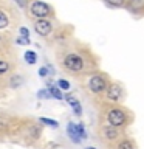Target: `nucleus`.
I'll list each match as a JSON object with an SVG mask.
<instances>
[{
  "label": "nucleus",
  "instance_id": "2",
  "mask_svg": "<svg viewBox=\"0 0 144 149\" xmlns=\"http://www.w3.org/2000/svg\"><path fill=\"white\" fill-rule=\"evenodd\" d=\"M109 123L113 126V127H119V126H123L125 123V115H124V112L123 110H119V109H111L109 112Z\"/></svg>",
  "mask_w": 144,
  "mask_h": 149
},
{
  "label": "nucleus",
  "instance_id": "18",
  "mask_svg": "<svg viewBox=\"0 0 144 149\" xmlns=\"http://www.w3.org/2000/svg\"><path fill=\"white\" fill-rule=\"evenodd\" d=\"M118 149H133V146H132V143H129V141H123V143H119Z\"/></svg>",
  "mask_w": 144,
  "mask_h": 149
},
{
  "label": "nucleus",
  "instance_id": "22",
  "mask_svg": "<svg viewBox=\"0 0 144 149\" xmlns=\"http://www.w3.org/2000/svg\"><path fill=\"white\" fill-rule=\"evenodd\" d=\"M16 2L20 5V6H25V5H26V0H16Z\"/></svg>",
  "mask_w": 144,
  "mask_h": 149
},
{
  "label": "nucleus",
  "instance_id": "7",
  "mask_svg": "<svg viewBox=\"0 0 144 149\" xmlns=\"http://www.w3.org/2000/svg\"><path fill=\"white\" fill-rule=\"evenodd\" d=\"M107 96H109L110 101H118L121 98V87L118 86H111L109 88V92H107Z\"/></svg>",
  "mask_w": 144,
  "mask_h": 149
},
{
  "label": "nucleus",
  "instance_id": "9",
  "mask_svg": "<svg viewBox=\"0 0 144 149\" xmlns=\"http://www.w3.org/2000/svg\"><path fill=\"white\" fill-rule=\"evenodd\" d=\"M48 90L51 92V96H54V98H57V100H64V96H62V93H60V90H59V87H50Z\"/></svg>",
  "mask_w": 144,
  "mask_h": 149
},
{
  "label": "nucleus",
  "instance_id": "10",
  "mask_svg": "<svg viewBox=\"0 0 144 149\" xmlns=\"http://www.w3.org/2000/svg\"><path fill=\"white\" fill-rule=\"evenodd\" d=\"M36 53H34V51H26V53H25V61H26V62L28 64H34L36 62Z\"/></svg>",
  "mask_w": 144,
  "mask_h": 149
},
{
  "label": "nucleus",
  "instance_id": "19",
  "mask_svg": "<svg viewBox=\"0 0 144 149\" xmlns=\"http://www.w3.org/2000/svg\"><path fill=\"white\" fill-rule=\"evenodd\" d=\"M110 5H115V6H123L124 5V0H107Z\"/></svg>",
  "mask_w": 144,
  "mask_h": 149
},
{
  "label": "nucleus",
  "instance_id": "4",
  "mask_svg": "<svg viewBox=\"0 0 144 149\" xmlns=\"http://www.w3.org/2000/svg\"><path fill=\"white\" fill-rule=\"evenodd\" d=\"M88 87H90L91 92L99 93V92H102V90L105 88V79L102 78V76H99V74H96V76H93V78L90 79Z\"/></svg>",
  "mask_w": 144,
  "mask_h": 149
},
{
  "label": "nucleus",
  "instance_id": "11",
  "mask_svg": "<svg viewBox=\"0 0 144 149\" xmlns=\"http://www.w3.org/2000/svg\"><path fill=\"white\" fill-rule=\"evenodd\" d=\"M40 123H45L46 126H50V127H57L59 123L56 120H50V118H40Z\"/></svg>",
  "mask_w": 144,
  "mask_h": 149
},
{
  "label": "nucleus",
  "instance_id": "16",
  "mask_svg": "<svg viewBox=\"0 0 144 149\" xmlns=\"http://www.w3.org/2000/svg\"><path fill=\"white\" fill-rule=\"evenodd\" d=\"M16 42H17V44L19 45H28V44H30V39H28V37H17V39H16Z\"/></svg>",
  "mask_w": 144,
  "mask_h": 149
},
{
  "label": "nucleus",
  "instance_id": "1",
  "mask_svg": "<svg viewBox=\"0 0 144 149\" xmlns=\"http://www.w3.org/2000/svg\"><path fill=\"white\" fill-rule=\"evenodd\" d=\"M64 64H65V67L73 70V72H79V70H82V67H84V61H82L81 56H78V54H68L67 58H65Z\"/></svg>",
  "mask_w": 144,
  "mask_h": 149
},
{
  "label": "nucleus",
  "instance_id": "15",
  "mask_svg": "<svg viewBox=\"0 0 144 149\" xmlns=\"http://www.w3.org/2000/svg\"><path fill=\"white\" fill-rule=\"evenodd\" d=\"M57 86H59V88H62V90H68V88H70V82L65 81V79H60V81L57 82Z\"/></svg>",
  "mask_w": 144,
  "mask_h": 149
},
{
  "label": "nucleus",
  "instance_id": "17",
  "mask_svg": "<svg viewBox=\"0 0 144 149\" xmlns=\"http://www.w3.org/2000/svg\"><path fill=\"white\" fill-rule=\"evenodd\" d=\"M8 68H9V65H8L6 61H2V59H0V73H5Z\"/></svg>",
  "mask_w": 144,
  "mask_h": 149
},
{
  "label": "nucleus",
  "instance_id": "23",
  "mask_svg": "<svg viewBox=\"0 0 144 149\" xmlns=\"http://www.w3.org/2000/svg\"><path fill=\"white\" fill-rule=\"evenodd\" d=\"M87 149H95V148H87Z\"/></svg>",
  "mask_w": 144,
  "mask_h": 149
},
{
  "label": "nucleus",
  "instance_id": "12",
  "mask_svg": "<svg viewBox=\"0 0 144 149\" xmlns=\"http://www.w3.org/2000/svg\"><path fill=\"white\" fill-rule=\"evenodd\" d=\"M8 26V17L0 11V28H6Z\"/></svg>",
  "mask_w": 144,
  "mask_h": 149
},
{
  "label": "nucleus",
  "instance_id": "8",
  "mask_svg": "<svg viewBox=\"0 0 144 149\" xmlns=\"http://www.w3.org/2000/svg\"><path fill=\"white\" fill-rule=\"evenodd\" d=\"M65 100H67V101L70 102V104L73 106V109H74V113H76V115H81V113H82L81 104H79V102H78V100H76V98H74V96H67V98H65Z\"/></svg>",
  "mask_w": 144,
  "mask_h": 149
},
{
  "label": "nucleus",
  "instance_id": "20",
  "mask_svg": "<svg viewBox=\"0 0 144 149\" xmlns=\"http://www.w3.org/2000/svg\"><path fill=\"white\" fill-rule=\"evenodd\" d=\"M20 34L23 37H30V31H28L26 28H20Z\"/></svg>",
  "mask_w": 144,
  "mask_h": 149
},
{
  "label": "nucleus",
  "instance_id": "5",
  "mask_svg": "<svg viewBox=\"0 0 144 149\" xmlns=\"http://www.w3.org/2000/svg\"><path fill=\"white\" fill-rule=\"evenodd\" d=\"M36 31L39 33L40 36H46V34H50V31H51V23L48 20H44V19H40L39 22H36Z\"/></svg>",
  "mask_w": 144,
  "mask_h": 149
},
{
  "label": "nucleus",
  "instance_id": "3",
  "mask_svg": "<svg viewBox=\"0 0 144 149\" xmlns=\"http://www.w3.org/2000/svg\"><path fill=\"white\" fill-rule=\"evenodd\" d=\"M31 13L37 17H46L50 14V6L44 2H34L31 5Z\"/></svg>",
  "mask_w": 144,
  "mask_h": 149
},
{
  "label": "nucleus",
  "instance_id": "14",
  "mask_svg": "<svg viewBox=\"0 0 144 149\" xmlns=\"http://www.w3.org/2000/svg\"><path fill=\"white\" fill-rule=\"evenodd\" d=\"M37 96H39L40 100L42 98H44V100H48V98H51V92L50 90H40L39 93H37Z\"/></svg>",
  "mask_w": 144,
  "mask_h": 149
},
{
  "label": "nucleus",
  "instance_id": "21",
  "mask_svg": "<svg viewBox=\"0 0 144 149\" xmlns=\"http://www.w3.org/2000/svg\"><path fill=\"white\" fill-rule=\"evenodd\" d=\"M46 72H48V70H46V67H42V68L39 70V74H40V76H46Z\"/></svg>",
  "mask_w": 144,
  "mask_h": 149
},
{
  "label": "nucleus",
  "instance_id": "13",
  "mask_svg": "<svg viewBox=\"0 0 144 149\" xmlns=\"http://www.w3.org/2000/svg\"><path fill=\"white\" fill-rule=\"evenodd\" d=\"M104 132H105V135H107V138H110V140H111V138H115L116 135H118V132H116V130L110 129V127H105Z\"/></svg>",
  "mask_w": 144,
  "mask_h": 149
},
{
  "label": "nucleus",
  "instance_id": "6",
  "mask_svg": "<svg viewBox=\"0 0 144 149\" xmlns=\"http://www.w3.org/2000/svg\"><path fill=\"white\" fill-rule=\"evenodd\" d=\"M68 135H70V138H71L74 143H79L82 140L81 135H79V132H78V124H74V123L68 124Z\"/></svg>",
  "mask_w": 144,
  "mask_h": 149
}]
</instances>
